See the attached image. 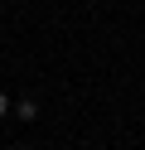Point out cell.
I'll use <instances>...</instances> for the list:
<instances>
[{
    "mask_svg": "<svg viewBox=\"0 0 145 150\" xmlns=\"http://www.w3.org/2000/svg\"><path fill=\"white\" fill-rule=\"evenodd\" d=\"M15 150H34V145H15Z\"/></svg>",
    "mask_w": 145,
    "mask_h": 150,
    "instance_id": "obj_3",
    "label": "cell"
},
{
    "mask_svg": "<svg viewBox=\"0 0 145 150\" xmlns=\"http://www.w3.org/2000/svg\"><path fill=\"white\" fill-rule=\"evenodd\" d=\"M10 107H15V102H10L5 92H0V116H10Z\"/></svg>",
    "mask_w": 145,
    "mask_h": 150,
    "instance_id": "obj_2",
    "label": "cell"
},
{
    "mask_svg": "<svg viewBox=\"0 0 145 150\" xmlns=\"http://www.w3.org/2000/svg\"><path fill=\"white\" fill-rule=\"evenodd\" d=\"M10 111H15L19 121H39V102H29V97H24V102H15Z\"/></svg>",
    "mask_w": 145,
    "mask_h": 150,
    "instance_id": "obj_1",
    "label": "cell"
}]
</instances>
